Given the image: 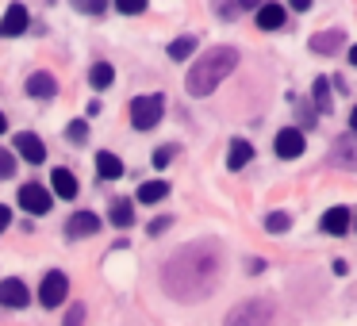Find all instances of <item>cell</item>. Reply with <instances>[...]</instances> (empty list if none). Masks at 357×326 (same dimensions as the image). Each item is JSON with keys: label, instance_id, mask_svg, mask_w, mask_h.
<instances>
[{"label": "cell", "instance_id": "6da1fadb", "mask_svg": "<svg viewBox=\"0 0 357 326\" xmlns=\"http://www.w3.org/2000/svg\"><path fill=\"white\" fill-rule=\"evenodd\" d=\"M219 277H223V254L215 242H192L181 246L169 261L162 265V288L181 303L204 300L215 292Z\"/></svg>", "mask_w": 357, "mask_h": 326}, {"label": "cell", "instance_id": "7a4b0ae2", "mask_svg": "<svg viewBox=\"0 0 357 326\" xmlns=\"http://www.w3.org/2000/svg\"><path fill=\"white\" fill-rule=\"evenodd\" d=\"M238 65V50L234 47H211L200 54V62H192V70H188V93L192 96H211L219 85H223V77H231V70Z\"/></svg>", "mask_w": 357, "mask_h": 326}, {"label": "cell", "instance_id": "3957f363", "mask_svg": "<svg viewBox=\"0 0 357 326\" xmlns=\"http://www.w3.org/2000/svg\"><path fill=\"white\" fill-rule=\"evenodd\" d=\"M162 111H165V96L162 93L135 96L131 100V123L139 127V131H150L154 123H162Z\"/></svg>", "mask_w": 357, "mask_h": 326}, {"label": "cell", "instance_id": "277c9868", "mask_svg": "<svg viewBox=\"0 0 357 326\" xmlns=\"http://www.w3.org/2000/svg\"><path fill=\"white\" fill-rule=\"evenodd\" d=\"M269 318H273V307L265 300H246L238 307H231L223 326H269Z\"/></svg>", "mask_w": 357, "mask_h": 326}, {"label": "cell", "instance_id": "5b68a950", "mask_svg": "<svg viewBox=\"0 0 357 326\" xmlns=\"http://www.w3.org/2000/svg\"><path fill=\"white\" fill-rule=\"evenodd\" d=\"M66 292H70V280H66V272H47L43 277V288H39V303L43 307H58V303L66 300Z\"/></svg>", "mask_w": 357, "mask_h": 326}, {"label": "cell", "instance_id": "8992f818", "mask_svg": "<svg viewBox=\"0 0 357 326\" xmlns=\"http://www.w3.org/2000/svg\"><path fill=\"white\" fill-rule=\"evenodd\" d=\"M20 208L31 211V215H47L50 211V192L43 185H24L20 188Z\"/></svg>", "mask_w": 357, "mask_h": 326}, {"label": "cell", "instance_id": "52a82bcc", "mask_svg": "<svg viewBox=\"0 0 357 326\" xmlns=\"http://www.w3.org/2000/svg\"><path fill=\"white\" fill-rule=\"evenodd\" d=\"M27 24H31L27 8L24 4H12V8L4 12V20H0V39H16V35H24Z\"/></svg>", "mask_w": 357, "mask_h": 326}, {"label": "cell", "instance_id": "ba28073f", "mask_svg": "<svg viewBox=\"0 0 357 326\" xmlns=\"http://www.w3.org/2000/svg\"><path fill=\"white\" fill-rule=\"evenodd\" d=\"M331 162L342 165V169H354L357 173V134H342L338 142L331 146Z\"/></svg>", "mask_w": 357, "mask_h": 326}, {"label": "cell", "instance_id": "9c48e42d", "mask_svg": "<svg viewBox=\"0 0 357 326\" xmlns=\"http://www.w3.org/2000/svg\"><path fill=\"white\" fill-rule=\"evenodd\" d=\"M16 154L24 157V162L39 165L43 157H47V146H43V139H39V134H31V131H20V134H16Z\"/></svg>", "mask_w": 357, "mask_h": 326}, {"label": "cell", "instance_id": "30bf717a", "mask_svg": "<svg viewBox=\"0 0 357 326\" xmlns=\"http://www.w3.org/2000/svg\"><path fill=\"white\" fill-rule=\"evenodd\" d=\"M27 288H24V280H0V307H12V311H20V307H27Z\"/></svg>", "mask_w": 357, "mask_h": 326}, {"label": "cell", "instance_id": "8fae6325", "mask_svg": "<svg viewBox=\"0 0 357 326\" xmlns=\"http://www.w3.org/2000/svg\"><path fill=\"white\" fill-rule=\"evenodd\" d=\"M277 154L284 157V162H292V157L303 154V134L296 131V127H284V131L277 134Z\"/></svg>", "mask_w": 357, "mask_h": 326}, {"label": "cell", "instance_id": "7c38bea8", "mask_svg": "<svg viewBox=\"0 0 357 326\" xmlns=\"http://www.w3.org/2000/svg\"><path fill=\"white\" fill-rule=\"evenodd\" d=\"M96 231H100V215H93V211H77L66 226L70 238H85V234H96Z\"/></svg>", "mask_w": 357, "mask_h": 326}, {"label": "cell", "instance_id": "4fadbf2b", "mask_svg": "<svg viewBox=\"0 0 357 326\" xmlns=\"http://www.w3.org/2000/svg\"><path fill=\"white\" fill-rule=\"evenodd\" d=\"M27 93H31L35 100H50V96L58 93V81L50 77L47 70H39V73H31V77H27Z\"/></svg>", "mask_w": 357, "mask_h": 326}, {"label": "cell", "instance_id": "5bb4252c", "mask_svg": "<svg viewBox=\"0 0 357 326\" xmlns=\"http://www.w3.org/2000/svg\"><path fill=\"white\" fill-rule=\"evenodd\" d=\"M50 185H54V196H62V200H73V196H77V177H73L70 169H54L50 173Z\"/></svg>", "mask_w": 357, "mask_h": 326}, {"label": "cell", "instance_id": "9a60e30c", "mask_svg": "<svg viewBox=\"0 0 357 326\" xmlns=\"http://www.w3.org/2000/svg\"><path fill=\"white\" fill-rule=\"evenodd\" d=\"M257 27H261V31L284 27V8H280V4H261V8H257Z\"/></svg>", "mask_w": 357, "mask_h": 326}, {"label": "cell", "instance_id": "2e32d148", "mask_svg": "<svg viewBox=\"0 0 357 326\" xmlns=\"http://www.w3.org/2000/svg\"><path fill=\"white\" fill-rule=\"evenodd\" d=\"M96 177L119 180V177H123V162H119L116 154H108V150H100V157H96Z\"/></svg>", "mask_w": 357, "mask_h": 326}, {"label": "cell", "instance_id": "e0dca14e", "mask_svg": "<svg viewBox=\"0 0 357 326\" xmlns=\"http://www.w3.org/2000/svg\"><path fill=\"white\" fill-rule=\"evenodd\" d=\"M323 231L326 234H346L349 231V211L346 208H331L323 215Z\"/></svg>", "mask_w": 357, "mask_h": 326}, {"label": "cell", "instance_id": "ac0fdd59", "mask_svg": "<svg viewBox=\"0 0 357 326\" xmlns=\"http://www.w3.org/2000/svg\"><path fill=\"white\" fill-rule=\"evenodd\" d=\"M250 157H254V146H250L246 139H234L231 142V154H227V165H231V169H242Z\"/></svg>", "mask_w": 357, "mask_h": 326}, {"label": "cell", "instance_id": "d6986e66", "mask_svg": "<svg viewBox=\"0 0 357 326\" xmlns=\"http://www.w3.org/2000/svg\"><path fill=\"white\" fill-rule=\"evenodd\" d=\"M112 226H131L135 223V203L131 200H112Z\"/></svg>", "mask_w": 357, "mask_h": 326}, {"label": "cell", "instance_id": "ffe728a7", "mask_svg": "<svg viewBox=\"0 0 357 326\" xmlns=\"http://www.w3.org/2000/svg\"><path fill=\"white\" fill-rule=\"evenodd\" d=\"M165 196H169V185H165V180H150V185L139 188V203H158V200H165Z\"/></svg>", "mask_w": 357, "mask_h": 326}, {"label": "cell", "instance_id": "44dd1931", "mask_svg": "<svg viewBox=\"0 0 357 326\" xmlns=\"http://www.w3.org/2000/svg\"><path fill=\"white\" fill-rule=\"evenodd\" d=\"M342 39H346V31H326V35H319V39H311V50H319V54H331V50L342 47Z\"/></svg>", "mask_w": 357, "mask_h": 326}, {"label": "cell", "instance_id": "7402d4cb", "mask_svg": "<svg viewBox=\"0 0 357 326\" xmlns=\"http://www.w3.org/2000/svg\"><path fill=\"white\" fill-rule=\"evenodd\" d=\"M192 50H196V39H192V35L169 42V58H173V62H185V58H192Z\"/></svg>", "mask_w": 357, "mask_h": 326}, {"label": "cell", "instance_id": "603a6c76", "mask_svg": "<svg viewBox=\"0 0 357 326\" xmlns=\"http://www.w3.org/2000/svg\"><path fill=\"white\" fill-rule=\"evenodd\" d=\"M112 77H116V73H112V65H108V62H96L93 70H89V81H93V88H108V85H112Z\"/></svg>", "mask_w": 357, "mask_h": 326}, {"label": "cell", "instance_id": "cb8c5ba5", "mask_svg": "<svg viewBox=\"0 0 357 326\" xmlns=\"http://www.w3.org/2000/svg\"><path fill=\"white\" fill-rule=\"evenodd\" d=\"M331 81L326 77H315V88H311V96H315V104H319V111H331Z\"/></svg>", "mask_w": 357, "mask_h": 326}, {"label": "cell", "instance_id": "d4e9b609", "mask_svg": "<svg viewBox=\"0 0 357 326\" xmlns=\"http://www.w3.org/2000/svg\"><path fill=\"white\" fill-rule=\"evenodd\" d=\"M288 226H292V219H288L284 211H273V215L265 219V231L269 234H280V231H288Z\"/></svg>", "mask_w": 357, "mask_h": 326}, {"label": "cell", "instance_id": "484cf974", "mask_svg": "<svg viewBox=\"0 0 357 326\" xmlns=\"http://www.w3.org/2000/svg\"><path fill=\"white\" fill-rule=\"evenodd\" d=\"M12 173H16V157H12L8 150H0V180H8Z\"/></svg>", "mask_w": 357, "mask_h": 326}, {"label": "cell", "instance_id": "4316f807", "mask_svg": "<svg viewBox=\"0 0 357 326\" xmlns=\"http://www.w3.org/2000/svg\"><path fill=\"white\" fill-rule=\"evenodd\" d=\"M173 154H177V146H162V150H154V165H158V169H165V165L173 162Z\"/></svg>", "mask_w": 357, "mask_h": 326}, {"label": "cell", "instance_id": "83f0119b", "mask_svg": "<svg viewBox=\"0 0 357 326\" xmlns=\"http://www.w3.org/2000/svg\"><path fill=\"white\" fill-rule=\"evenodd\" d=\"M119 12L123 16H139V12H146V4L142 0H119Z\"/></svg>", "mask_w": 357, "mask_h": 326}, {"label": "cell", "instance_id": "f1b7e54d", "mask_svg": "<svg viewBox=\"0 0 357 326\" xmlns=\"http://www.w3.org/2000/svg\"><path fill=\"white\" fill-rule=\"evenodd\" d=\"M70 139H73V142H85V139H89V127L81 123V119H77V123H70Z\"/></svg>", "mask_w": 357, "mask_h": 326}, {"label": "cell", "instance_id": "f546056e", "mask_svg": "<svg viewBox=\"0 0 357 326\" xmlns=\"http://www.w3.org/2000/svg\"><path fill=\"white\" fill-rule=\"evenodd\" d=\"M8 223H12V211H8V208H4V203H0V234L8 231Z\"/></svg>", "mask_w": 357, "mask_h": 326}, {"label": "cell", "instance_id": "4dcf8cb0", "mask_svg": "<svg viewBox=\"0 0 357 326\" xmlns=\"http://www.w3.org/2000/svg\"><path fill=\"white\" fill-rule=\"evenodd\" d=\"M81 318H85V311L73 307V311H70V318H66V326H81Z\"/></svg>", "mask_w": 357, "mask_h": 326}, {"label": "cell", "instance_id": "1f68e13d", "mask_svg": "<svg viewBox=\"0 0 357 326\" xmlns=\"http://www.w3.org/2000/svg\"><path fill=\"white\" fill-rule=\"evenodd\" d=\"M165 226H169V219H154V223H150V234H162Z\"/></svg>", "mask_w": 357, "mask_h": 326}, {"label": "cell", "instance_id": "d6a6232c", "mask_svg": "<svg viewBox=\"0 0 357 326\" xmlns=\"http://www.w3.org/2000/svg\"><path fill=\"white\" fill-rule=\"evenodd\" d=\"M349 127H354V134H357V108L349 111Z\"/></svg>", "mask_w": 357, "mask_h": 326}, {"label": "cell", "instance_id": "836d02e7", "mask_svg": "<svg viewBox=\"0 0 357 326\" xmlns=\"http://www.w3.org/2000/svg\"><path fill=\"white\" fill-rule=\"evenodd\" d=\"M0 131H8V119H4V111H0Z\"/></svg>", "mask_w": 357, "mask_h": 326}, {"label": "cell", "instance_id": "e575fe53", "mask_svg": "<svg viewBox=\"0 0 357 326\" xmlns=\"http://www.w3.org/2000/svg\"><path fill=\"white\" fill-rule=\"evenodd\" d=\"M349 62H354V65H357V47H349Z\"/></svg>", "mask_w": 357, "mask_h": 326}]
</instances>
